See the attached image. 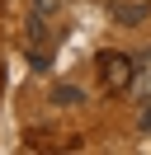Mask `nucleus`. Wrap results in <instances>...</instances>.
Here are the masks:
<instances>
[{"label": "nucleus", "mask_w": 151, "mask_h": 155, "mask_svg": "<svg viewBox=\"0 0 151 155\" xmlns=\"http://www.w3.org/2000/svg\"><path fill=\"white\" fill-rule=\"evenodd\" d=\"M94 66H99V85L109 89V94L132 89V75H137L132 57H123V52H99V57H94Z\"/></svg>", "instance_id": "1"}, {"label": "nucleus", "mask_w": 151, "mask_h": 155, "mask_svg": "<svg viewBox=\"0 0 151 155\" xmlns=\"http://www.w3.org/2000/svg\"><path fill=\"white\" fill-rule=\"evenodd\" d=\"M151 19V5L146 0H137V5H123V0H113V24H123V28H137V24Z\"/></svg>", "instance_id": "2"}, {"label": "nucleus", "mask_w": 151, "mask_h": 155, "mask_svg": "<svg viewBox=\"0 0 151 155\" xmlns=\"http://www.w3.org/2000/svg\"><path fill=\"white\" fill-rule=\"evenodd\" d=\"M80 99H85V94H80L76 85H52V104H57V108H76Z\"/></svg>", "instance_id": "3"}, {"label": "nucleus", "mask_w": 151, "mask_h": 155, "mask_svg": "<svg viewBox=\"0 0 151 155\" xmlns=\"http://www.w3.org/2000/svg\"><path fill=\"white\" fill-rule=\"evenodd\" d=\"M57 10H61V0H33V14H47V19H52Z\"/></svg>", "instance_id": "4"}]
</instances>
